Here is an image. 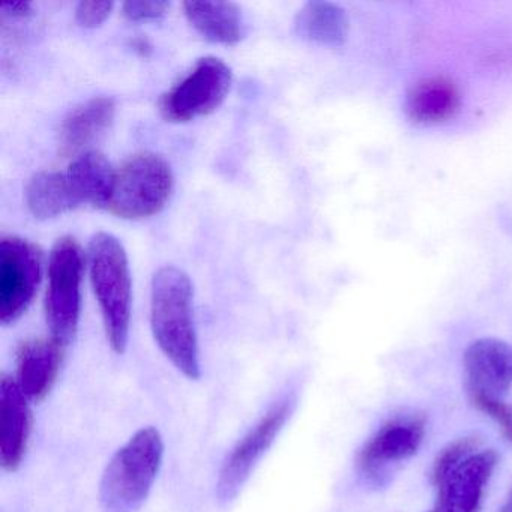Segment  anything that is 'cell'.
Masks as SVG:
<instances>
[{"label":"cell","mask_w":512,"mask_h":512,"mask_svg":"<svg viewBox=\"0 0 512 512\" xmlns=\"http://www.w3.org/2000/svg\"><path fill=\"white\" fill-rule=\"evenodd\" d=\"M67 176L80 205L88 203L107 209L115 187L116 170L103 154L89 151L80 155L68 167Z\"/></svg>","instance_id":"18"},{"label":"cell","mask_w":512,"mask_h":512,"mask_svg":"<svg viewBox=\"0 0 512 512\" xmlns=\"http://www.w3.org/2000/svg\"><path fill=\"white\" fill-rule=\"evenodd\" d=\"M133 47L136 52H139L140 55L145 56V58H148L152 53L151 43L143 37L136 38V40L133 41Z\"/></svg>","instance_id":"25"},{"label":"cell","mask_w":512,"mask_h":512,"mask_svg":"<svg viewBox=\"0 0 512 512\" xmlns=\"http://www.w3.org/2000/svg\"><path fill=\"white\" fill-rule=\"evenodd\" d=\"M469 400H503L512 388V344L499 338H479L464 352Z\"/></svg>","instance_id":"10"},{"label":"cell","mask_w":512,"mask_h":512,"mask_svg":"<svg viewBox=\"0 0 512 512\" xmlns=\"http://www.w3.org/2000/svg\"><path fill=\"white\" fill-rule=\"evenodd\" d=\"M31 401L13 376L0 380V464L8 472L22 466L32 433Z\"/></svg>","instance_id":"12"},{"label":"cell","mask_w":512,"mask_h":512,"mask_svg":"<svg viewBox=\"0 0 512 512\" xmlns=\"http://www.w3.org/2000/svg\"><path fill=\"white\" fill-rule=\"evenodd\" d=\"M65 346L53 338L25 341L17 352L16 380L29 401L40 403L52 391L64 362Z\"/></svg>","instance_id":"13"},{"label":"cell","mask_w":512,"mask_h":512,"mask_svg":"<svg viewBox=\"0 0 512 512\" xmlns=\"http://www.w3.org/2000/svg\"><path fill=\"white\" fill-rule=\"evenodd\" d=\"M2 16L11 17V19H22L29 16L32 11V5L29 2H8L0 5Z\"/></svg>","instance_id":"24"},{"label":"cell","mask_w":512,"mask_h":512,"mask_svg":"<svg viewBox=\"0 0 512 512\" xmlns=\"http://www.w3.org/2000/svg\"><path fill=\"white\" fill-rule=\"evenodd\" d=\"M470 403L475 409L490 416L502 428L506 439L512 443V406L503 403V400H491V398H476Z\"/></svg>","instance_id":"22"},{"label":"cell","mask_w":512,"mask_h":512,"mask_svg":"<svg viewBox=\"0 0 512 512\" xmlns=\"http://www.w3.org/2000/svg\"><path fill=\"white\" fill-rule=\"evenodd\" d=\"M43 274V251L19 236L0 241V323L11 325L23 316L37 295Z\"/></svg>","instance_id":"8"},{"label":"cell","mask_w":512,"mask_h":512,"mask_svg":"<svg viewBox=\"0 0 512 512\" xmlns=\"http://www.w3.org/2000/svg\"><path fill=\"white\" fill-rule=\"evenodd\" d=\"M169 2L163 0H128L122 5V14L130 22H149L166 16Z\"/></svg>","instance_id":"21"},{"label":"cell","mask_w":512,"mask_h":512,"mask_svg":"<svg viewBox=\"0 0 512 512\" xmlns=\"http://www.w3.org/2000/svg\"><path fill=\"white\" fill-rule=\"evenodd\" d=\"M497 512H512V488L509 490L508 496H506L505 502L500 506Z\"/></svg>","instance_id":"26"},{"label":"cell","mask_w":512,"mask_h":512,"mask_svg":"<svg viewBox=\"0 0 512 512\" xmlns=\"http://www.w3.org/2000/svg\"><path fill=\"white\" fill-rule=\"evenodd\" d=\"M188 23L206 40L235 46L244 38L242 11L233 2H185Z\"/></svg>","instance_id":"17"},{"label":"cell","mask_w":512,"mask_h":512,"mask_svg":"<svg viewBox=\"0 0 512 512\" xmlns=\"http://www.w3.org/2000/svg\"><path fill=\"white\" fill-rule=\"evenodd\" d=\"M461 92L445 76L424 77L410 86L404 98V113L412 124L434 127L451 121L460 112Z\"/></svg>","instance_id":"14"},{"label":"cell","mask_w":512,"mask_h":512,"mask_svg":"<svg viewBox=\"0 0 512 512\" xmlns=\"http://www.w3.org/2000/svg\"><path fill=\"white\" fill-rule=\"evenodd\" d=\"M293 26L301 40L317 46L341 47L349 37L350 22L340 5L314 0L298 11Z\"/></svg>","instance_id":"16"},{"label":"cell","mask_w":512,"mask_h":512,"mask_svg":"<svg viewBox=\"0 0 512 512\" xmlns=\"http://www.w3.org/2000/svg\"><path fill=\"white\" fill-rule=\"evenodd\" d=\"M172 167L154 152H139L116 170L107 211L124 220H145L160 214L172 196Z\"/></svg>","instance_id":"4"},{"label":"cell","mask_w":512,"mask_h":512,"mask_svg":"<svg viewBox=\"0 0 512 512\" xmlns=\"http://www.w3.org/2000/svg\"><path fill=\"white\" fill-rule=\"evenodd\" d=\"M164 458V440L155 427L137 431L110 458L100 481L103 512H137L151 493Z\"/></svg>","instance_id":"2"},{"label":"cell","mask_w":512,"mask_h":512,"mask_svg":"<svg viewBox=\"0 0 512 512\" xmlns=\"http://www.w3.org/2000/svg\"><path fill=\"white\" fill-rule=\"evenodd\" d=\"M151 328L166 358L191 380L202 376L193 313V284L176 266L158 269L151 286Z\"/></svg>","instance_id":"1"},{"label":"cell","mask_w":512,"mask_h":512,"mask_svg":"<svg viewBox=\"0 0 512 512\" xmlns=\"http://www.w3.org/2000/svg\"><path fill=\"white\" fill-rule=\"evenodd\" d=\"M295 392H286L269 406L262 418L245 433L224 458L218 472L217 499L220 503H230L253 473L254 467L263 455L274 445L283 431L284 425L292 418L296 407Z\"/></svg>","instance_id":"6"},{"label":"cell","mask_w":512,"mask_h":512,"mask_svg":"<svg viewBox=\"0 0 512 512\" xmlns=\"http://www.w3.org/2000/svg\"><path fill=\"white\" fill-rule=\"evenodd\" d=\"M89 275L103 316L107 341L122 355L130 338L133 284L125 248L118 238L100 232L89 242Z\"/></svg>","instance_id":"3"},{"label":"cell","mask_w":512,"mask_h":512,"mask_svg":"<svg viewBox=\"0 0 512 512\" xmlns=\"http://www.w3.org/2000/svg\"><path fill=\"white\" fill-rule=\"evenodd\" d=\"M115 113L116 103L110 97H94L74 107L59 128L62 154H76L100 139L112 125Z\"/></svg>","instance_id":"15"},{"label":"cell","mask_w":512,"mask_h":512,"mask_svg":"<svg viewBox=\"0 0 512 512\" xmlns=\"http://www.w3.org/2000/svg\"><path fill=\"white\" fill-rule=\"evenodd\" d=\"M85 256L71 236L59 238L50 251L47 284L46 320L50 338L64 344L74 340L82 310V280Z\"/></svg>","instance_id":"5"},{"label":"cell","mask_w":512,"mask_h":512,"mask_svg":"<svg viewBox=\"0 0 512 512\" xmlns=\"http://www.w3.org/2000/svg\"><path fill=\"white\" fill-rule=\"evenodd\" d=\"M481 443V439L478 436L460 437V439L448 443L437 454L436 460H434L433 469H431V482H433V485L442 481L451 470H454L458 464L463 463L470 455L481 451Z\"/></svg>","instance_id":"20"},{"label":"cell","mask_w":512,"mask_h":512,"mask_svg":"<svg viewBox=\"0 0 512 512\" xmlns=\"http://www.w3.org/2000/svg\"><path fill=\"white\" fill-rule=\"evenodd\" d=\"M427 419L422 413L395 416L386 421L356 455L359 472L370 479L379 481L389 467L412 458L421 448L425 437Z\"/></svg>","instance_id":"9"},{"label":"cell","mask_w":512,"mask_h":512,"mask_svg":"<svg viewBox=\"0 0 512 512\" xmlns=\"http://www.w3.org/2000/svg\"><path fill=\"white\" fill-rule=\"evenodd\" d=\"M499 455L493 449L475 452L437 482L436 502L428 512H481L488 482Z\"/></svg>","instance_id":"11"},{"label":"cell","mask_w":512,"mask_h":512,"mask_svg":"<svg viewBox=\"0 0 512 512\" xmlns=\"http://www.w3.org/2000/svg\"><path fill=\"white\" fill-rule=\"evenodd\" d=\"M232 80V70L221 59H199L190 73L161 97V116L167 122L184 124L211 115L226 100Z\"/></svg>","instance_id":"7"},{"label":"cell","mask_w":512,"mask_h":512,"mask_svg":"<svg viewBox=\"0 0 512 512\" xmlns=\"http://www.w3.org/2000/svg\"><path fill=\"white\" fill-rule=\"evenodd\" d=\"M29 212L38 220H50L79 208L67 173L40 172L29 179L25 191Z\"/></svg>","instance_id":"19"},{"label":"cell","mask_w":512,"mask_h":512,"mask_svg":"<svg viewBox=\"0 0 512 512\" xmlns=\"http://www.w3.org/2000/svg\"><path fill=\"white\" fill-rule=\"evenodd\" d=\"M113 7V2H80L76 8L77 25L85 29L100 28L109 19Z\"/></svg>","instance_id":"23"}]
</instances>
